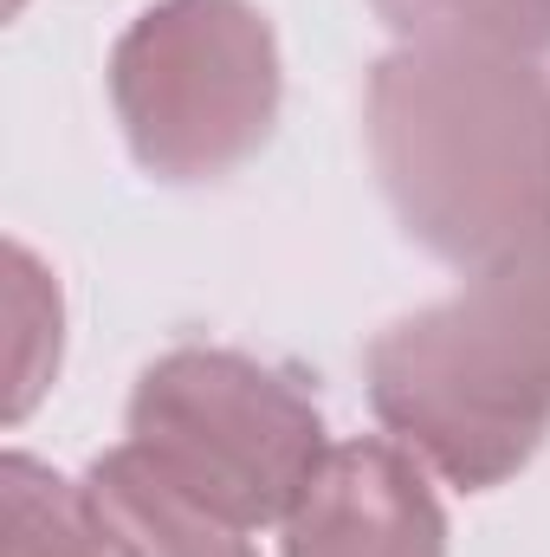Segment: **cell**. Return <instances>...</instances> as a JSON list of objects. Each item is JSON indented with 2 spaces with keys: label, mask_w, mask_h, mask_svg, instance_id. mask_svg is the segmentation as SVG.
I'll use <instances>...</instances> for the list:
<instances>
[{
  "label": "cell",
  "mask_w": 550,
  "mask_h": 557,
  "mask_svg": "<svg viewBox=\"0 0 550 557\" xmlns=\"http://www.w3.org/2000/svg\"><path fill=\"white\" fill-rule=\"evenodd\" d=\"M370 156L427 253L486 267L550 221V85L532 59L402 46L370 78Z\"/></svg>",
  "instance_id": "cell-1"
},
{
  "label": "cell",
  "mask_w": 550,
  "mask_h": 557,
  "mask_svg": "<svg viewBox=\"0 0 550 557\" xmlns=\"http://www.w3.org/2000/svg\"><path fill=\"white\" fill-rule=\"evenodd\" d=\"M370 396L453 486H499L550 428V221L370 344Z\"/></svg>",
  "instance_id": "cell-2"
},
{
  "label": "cell",
  "mask_w": 550,
  "mask_h": 557,
  "mask_svg": "<svg viewBox=\"0 0 550 557\" xmlns=\"http://www.w3.org/2000/svg\"><path fill=\"white\" fill-rule=\"evenodd\" d=\"M111 98L149 175H227L273 131V33L247 0H162L124 33L111 59Z\"/></svg>",
  "instance_id": "cell-3"
},
{
  "label": "cell",
  "mask_w": 550,
  "mask_h": 557,
  "mask_svg": "<svg viewBox=\"0 0 550 557\" xmlns=\"http://www.w3.org/2000/svg\"><path fill=\"white\" fill-rule=\"evenodd\" d=\"M130 447L234 525L285 519L317 473L324 421L273 370L227 350H175L142 376Z\"/></svg>",
  "instance_id": "cell-4"
},
{
  "label": "cell",
  "mask_w": 550,
  "mask_h": 557,
  "mask_svg": "<svg viewBox=\"0 0 550 557\" xmlns=\"http://www.w3.org/2000/svg\"><path fill=\"white\" fill-rule=\"evenodd\" d=\"M440 506L402 447L350 441L285 512V557H440Z\"/></svg>",
  "instance_id": "cell-5"
},
{
  "label": "cell",
  "mask_w": 550,
  "mask_h": 557,
  "mask_svg": "<svg viewBox=\"0 0 550 557\" xmlns=\"http://www.w3.org/2000/svg\"><path fill=\"white\" fill-rule=\"evenodd\" d=\"M85 512L98 525L104 557H253L240 539L247 525L221 519L208 499L175 486L142 447H117L111 460H98Z\"/></svg>",
  "instance_id": "cell-6"
},
{
  "label": "cell",
  "mask_w": 550,
  "mask_h": 557,
  "mask_svg": "<svg viewBox=\"0 0 550 557\" xmlns=\"http://www.w3.org/2000/svg\"><path fill=\"white\" fill-rule=\"evenodd\" d=\"M376 13L409 46L512 52V59L550 46V0H376Z\"/></svg>",
  "instance_id": "cell-7"
},
{
  "label": "cell",
  "mask_w": 550,
  "mask_h": 557,
  "mask_svg": "<svg viewBox=\"0 0 550 557\" xmlns=\"http://www.w3.org/2000/svg\"><path fill=\"white\" fill-rule=\"evenodd\" d=\"M7 324H13V350H7V363H13L7 416L20 421L33 409V396L46 389V363L52 357H39V344H46V331L59 337V292L46 285V273L33 267L26 247H7Z\"/></svg>",
  "instance_id": "cell-8"
}]
</instances>
